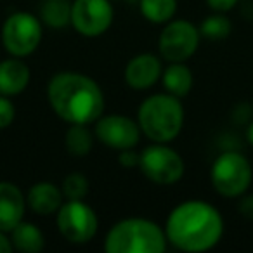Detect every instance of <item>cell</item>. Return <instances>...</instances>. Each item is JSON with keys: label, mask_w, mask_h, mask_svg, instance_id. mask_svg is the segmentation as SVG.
Returning <instances> with one entry per match:
<instances>
[{"label": "cell", "mask_w": 253, "mask_h": 253, "mask_svg": "<svg viewBox=\"0 0 253 253\" xmlns=\"http://www.w3.org/2000/svg\"><path fill=\"white\" fill-rule=\"evenodd\" d=\"M97 215L84 200H68L57 210V229L66 241L88 243L97 232Z\"/></svg>", "instance_id": "obj_9"}, {"label": "cell", "mask_w": 253, "mask_h": 253, "mask_svg": "<svg viewBox=\"0 0 253 253\" xmlns=\"http://www.w3.org/2000/svg\"><path fill=\"white\" fill-rule=\"evenodd\" d=\"M64 144H66L70 155L77 156V158H84L90 153L94 137H92V132L87 128V125L75 123L68 128L66 135H64Z\"/></svg>", "instance_id": "obj_19"}, {"label": "cell", "mask_w": 253, "mask_h": 253, "mask_svg": "<svg viewBox=\"0 0 253 253\" xmlns=\"http://www.w3.org/2000/svg\"><path fill=\"white\" fill-rule=\"evenodd\" d=\"M30 84V68L21 57L0 61V94L2 95H18L28 87Z\"/></svg>", "instance_id": "obj_15"}, {"label": "cell", "mask_w": 253, "mask_h": 253, "mask_svg": "<svg viewBox=\"0 0 253 253\" xmlns=\"http://www.w3.org/2000/svg\"><path fill=\"white\" fill-rule=\"evenodd\" d=\"M141 132L137 122L123 115H106L95 122V137L116 151L134 149L141 141Z\"/></svg>", "instance_id": "obj_11"}, {"label": "cell", "mask_w": 253, "mask_h": 253, "mask_svg": "<svg viewBox=\"0 0 253 253\" xmlns=\"http://www.w3.org/2000/svg\"><path fill=\"white\" fill-rule=\"evenodd\" d=\"M167 239L187 253H201L215 248L224 234V218L213 205L191 200L170 211L165 225Z\"/></svg>", "instance_id": "obj_1"}, {"label": "cell", "mask_w": 253, "mask_h": 253, "mask_svg": "<svg viewBox=\"0 0 253 253\" xmlns=\"http://www.w3.org/2000/svg\"><path fill=\"white\" fill-rule=\"evenodd\" d=\"M26 200L12 182H0V231L11 232L25 215Z\"/></svg>", "instance_id": "obj_13"}, {"label": "cell", "mask_w": 253, "mask_h": 253, "mask_svg": "<svg viewBox=\"0 0 253 253\" xmlns=\"http://www.w3.org/2000/svg\"><path fill=\"white\" fill-rule=\"evenodd\" d=\"M141 130L153 142H170L184 125V106L172 94H155L142 101L137 113Z\"/></svg>", "instance_id": "obj_4"}, {"label": "cell", "mask_w": 253, "mask_h": 253, "mask_svg": "<svg viewBox=\"0 0 253 253\" xmlns=\"http://www.w3.org/2000/svg\"><path fill=\"white\" fill-rule=\"evenodd\" d=\"M232 23L224 12H217L203 19L200 26L201 37H207L210 40H224L231 35Z\"/></svg>", "instance_id": "obj_21"}, {"label": "cell", "mask_w": 253, "mask_h": 253, "mask_svg": "<svg viewBox=\"0 0 253 253\" xmlns=\"http://www.w3.org/2000/svg\"><path fill=\"white\" fill-rule=\"evenodd\" d=\"M61 189L68 200H84L88 194V180L82 173H70L64 177Z\"/></svg>", "instance_id": "obj_22"}, {"label": "cell", "mask_w": 253, "mask_h": 253, "mask_svg": "<svg viewBox=\"0 0 253 253\" xmlns=\"http://www.w3.org/2000/svg\"><path fill=\"white\" fill-rule=\"evenodd\" d=\"M238 210H239V213H241L243 217L253 220V194H248V196H245V194H243L241 200H239Z\"/></svg>", "instance_id": "obj_26"}, {"label": "cell", "mask_w": 253, "mask_h": 253, "mask_svg": "<svg viewBox=\"0 0 253 253\" xmlns=\"http://www.w3.org/2000/svg\"><path fill=\"white\" fill-rule=\"evenodd\" d=\"M167 234L148 218H123L116 222L104 238L108 253H162L167 250Z\"/></svg>", "instance_id": "obj_3"}, {"label": "cell", "mask_w": 253, "mask_h": 253, "mask_svg": "<svg viewBox=\"0 0 253 253\" xmlns=\"http://www.w3.org/2000/svg\"><path fill=\"white\" fill-rule=\"evenodd\" d=\"M40 19L50 28H64L71 23V4L68 0H45L40 7Z\"/></svg>", "instance_id": "obj_18"}, {"label": "cell", "mask_w": 253, "mask_h": 253, "mask_svg": "<svg viewBox=\"0 0 253 253\" xmlns=\"http://www.w3.org/2000/svg\"><path fill=\"white\" fill-rule=\"evenodd\" d=\"M213 189L224 198H241L253 180L250 160L238 151H225L215 158L210 170Z\"/></svg>", "instance_id": "obj_5"}, {"label": "cell", "mask_w": 253, "mask_h": 253, "mask_svg": "<svg viewBox=\"0 0 253 253\" xmlns=\"http://www.w3.org/2000/svg\"><path fill=\"white\" fill-rule=\"evenodd\" d=\"M11 243L16 250L23 253H37L42 252L45 246L43 234L32 222H19L11 231Z\"/></svg>", "instance_id": "obj_17"}, {"label": "cell", "mask_w": 253, "mask_h": 253, "mask_svg": "<svg viewBox=\"0 0 253 253\" xmlns=\"http://www.w3.org/2000/svg\"><path fill=\"white\" fill-rule=\"evenodd\" d=\"M12 243H11V239L5 236V232H2L0 231V253H9V252H12Z\"/></svg>", "instance_id": "obj_27"}, {"label": "cell", "mask_w": 253, "mask_h": 253, "mask_svg": "<svg viewBox=\"0 0 253 253\" xmlns=\"http://www.w3.org/2000/svg\"><path fill=\"white\" fill-rule=\"evenodd\" d=\"M238 2L239 0H207V4H208V7L211 9V11H215V12H229V11H232V9L238 5Z\"/></svg>", "instance_id": "obj_25"}, {"label": "cell", "mask_w": 253, "mask_h": 253, "mask_svg": "<svg viewBox=\"0 0 253 253\" xmlns=\"http://www.w3.org/2000/svg\"><path fill=\"white\" fill-rule=\"evenodd\" d=\"M139 167L142 173L158 186H172L179 182L186 172L182 156L175 149L169 148L165 142L148 146L141 153Z\"/></svg>", "instance_id": "obj_6"}, {"label": "cell", "mask_w": 253, "mask_h": 253, "mask_svg": "<svg viewBox=\"0 0 253 253\" xmlns=\"http://www.w3.org/2000/svg\"><path fill=\"white\" fill-rule=\"evenodd\" d=\"M139 162H141V155H137V153L132 151V149H123V151H120L118 163L122 167H125V169H134V167L139 165Z\"/></svg>", "instance_id": "obj_24"}, {"label": "cell", "mask_w": 253, "mask_h": 253, "mask_svg": "<svg viewBox=\"0 0 253 253\" xmlns=\"http://www.w3.org/2000/svg\"><path fill=\"white\" fill-rule=\"evenodd\" d=\"M163 87L169 94L175 97H186L194 84L193 71L184 63H170V66L162 73Z\"/></svg>", "instance_id": "obj_16"}, {"label": "cell", "mask_w": 253, "mask_h": 253, "mask_svg": "<svg viewBox=\"0 0 253 253\" xmlns=\"http://www.w3.org/2000/svg\"><path fill=\"white\" fill-rule=\"evenodd\" d=\"M141 12L156 25L169 23L177 12V0H141Z\"/></svg>", "instance_id": "obj_20"}, {"label": "cell", "mask_w": 253, "mask_h": 253, "mask_svg": "<svg viewBox=\"0 0 253 253\" xmlns=\"http://www.w3.org/2000/svg\"><path fill=\"white\" fill-rule=\"evenodd\" d=\"M246 141H248L250 146L253 148V120L248 123V128H246Z\"/></svg>", "instance_id": "obj_28"}, {"label": "cell", "mask_w": 253, "mask_h": 253, "mask_svg": "<svg viewBox=\"0 0 253 253\" xmlns=\"http://www.w3.org/2000/svg\"><path fill=\"white\" fill-rule=\"evenodd\" d=\"M113 16L115 12L109 0H75L71 4V25L88 39L108 32Z\"/></svg>", "instance_id": "obj_10"}, {"label": "cell", "mask_w": 253, "mask_h": 253, "mask_svg": "<svg viewBox=\"0 0 253 253\" xmlns=\"http://www.w3.org/2000/svg\"><path fill=\"white\" fill-rule=\"evenodd\" d=\"M200 28L186 19L169 21L158 39V50L162 59L169 63H186L200 47Z\"/></svg>", "instance_id": "obj_8"}, {"label": "cell", "mask_w": 253, "mask_h": 253, "mask_svg": "<svg viewBox=\"0 0 253 253\" xmlns=\"http://www.w3.org/2000/svg\"><path fill=\"white\" fill-rule=\"evenodd\" d=\"M42 42V25L30 12H14L2 26V43L12 57H26Z\"/></svg>", "instance_id": "obj_7"}, {"label": "cell", "mask_w": 253, "mask_h": 253, "mask_svg": "<svg viewBox=\"0 0 253 253\" xmlns=\"http://www.w3.org/2000/svg\"><path fill=\"white\" fill-rule=\"evenodd\" d=\"M63 189L54 186L52 182H37L30 187L26 194V203L33 213L49 217V215L57 213V210L63 205Z\"/></svg>", "instance_id": "obj_14"}, {"label": "cell", "mask_w": 253, "mask_h": 253, "mask_svg": "<svg viewBox=\"0 0 253 253\" xmlns=\"http://www.w3.org/2000/svg\"><path fill=\"white\" fill-rule=\"evenodd\" d=\"M50 108L64 122L88 125L104 113V94L95 80L77 71H61L47 85Z\"/></svg>", "instance_id": "obj_2"}, {"label": "cell", "mask_w": 253, "mask_h": 253, "mask_svg": "<svg viewBox=\"0 0 253 253\" xmlns=\"http://www.w3.org/2000/svg\"><path fill=\"white\" fill-rule=\"evenodd\" d=\"M16 116V108L11 101H9L7 95L0 94V130H4L14 122Z\"/></svg>", "instance_id": "obj_23"}, {"label": "cell", "mask_w": 253, "mask_h": 253, "mask_svg": "<svg viewBox=\"0 0 253 253\" xmlns=\"http://www.w3.org/2000/svg\"><path fill=\"white\" fill-rule=\"evenodd\" d=\"M162 61L155 54H139L132 57L125 68V82L134 90H146L153 87L162 77Z\"/></svg>", "instance_id": "obj_12"}]
</instances>
